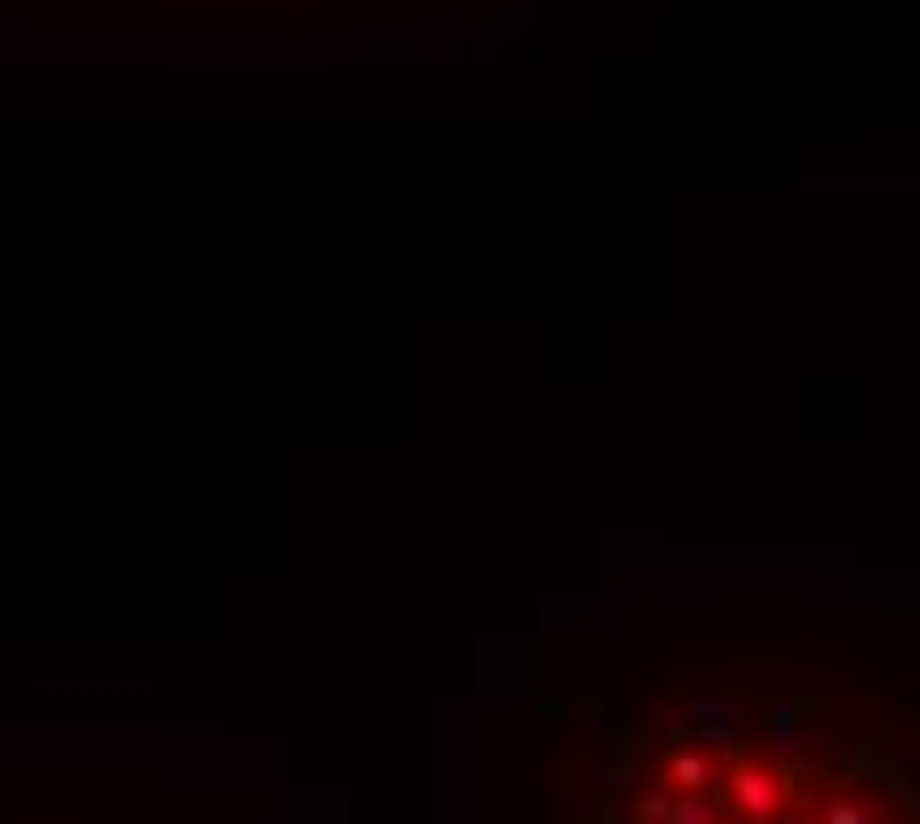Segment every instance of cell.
Listing matches in <instances>:
<instances>
[{
	"label": "cell",
	"mask_w": 920,
	"mask_h": 824,
	"mask_svg": "<svg viewBox=\"0 0 920 824\" xmlns=\"http://www.w3.org/2000/svg\"><path fill=\"white\" fill-rule=\"evenodd\" d=\"M596 824H920L912 730L826 674L706 682L628 730Z\"/></svg>",
	"instance_id": "obj_1"
}]
</instances>
